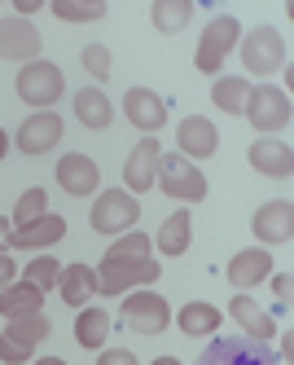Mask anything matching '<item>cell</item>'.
<instances>
[{
  "label": "cell",
  "mask_w": 294,
  "mask_h": 365,
  "mask_svg": "<svg viewBox=\"0 0 294 365\" xmlns=\"http://www.w3.org/2000/svg\"><path fill=\"white\" fill-rule=\"evenodd\" d=\"M149 251H154V242L145 233L127 229L101 259L97 295H127V291H137V286H154L163 269H158V259H149Z\"/></svg>",
  "instance_id": "6da1fadb"
},
{
  "label": "cell",
  "mask_w": 294,
  "mask_h": 365,
  "mask_svg": "<svg viewBox=\"0 0 294 365\" xmlns=\"http://www.w3.org/2000/svg\"><path fill=\"white\" fill-rule=\"evenodd\" d=\"M237 40H242V22H237L233 14H220V18H211L206 22V31L198 40V53H194V66L202 75H216L224 66V58L237 48Z\"/></svg>",
  "instance_id": "7a4b0ae2"
},
{
  "label": "cell",
  "mask_w": 294,
  "mask_h": 365,
  "mask_svg": "<svg viewBox=\"0 0 294 365\" xmlns=\"http://www.w3.org/2000/svg\"><path fill=\"white\" fill-rule=\"evenodd\" d=\"M158 190H163L167 198H180V202H202L206 198V176L189 163V159H180V154H158V180H154Z\"/></svg>",
  "instance_id": "3957f363"
},
{
  "label": "cell",
  "mask_w": 294,
  "mask_h": 365,
  "mask_svg": "<svg viewBox=\"0 0 294 365\" xmlns=\"http://www.w3.org/2000/svg\"><path fill=\"white\" fill-rule=\"evenodd\" d=\"M48 317L44 312H31V317H14L9 330H0V365H22L31 361V352L48 339Z\"/></svg>",
  "instance_id": "277c9868"
},
{
  "label": "cell",
  "mask_w": 294,
  "mask_h": 365,
  "mask_svg": "<svg viewBox=\"0 0 294 365\" xmlns=\"http://www.w3.org/2000/svg\"><path fill=\"white\" fill-rule=\"evenodd\" d=\"M88 220H93L97 233H127V229H137V220H141V202H137V194H127V190H101V198L93 202Z\"/></svg>",
  "instance_id": "5b68a950"
},
{
  "label": "cell",
  "mask_w": 294,
  "mask_h": 365,
  "mask_svg": "<svg viewBox=\"0 0 294 365\" xmlns=\"http://www.w3.org/2000/svg\"><path fill=\"white\" fill-rule=\"evenodd\" d=\"M62 93H66V80H62V71L53 66V62L36 58V62H26V66L18 71V97L26 101V106L44 110V106H53Z\"/></svg>",
  "instance_id": "8992f818"
},
{
  "label": "cell",
  "mask_w": 294,
  "mask_h": 365,
  "mask_svg": "<svg viewBox=\"0 0 294 365\" xmlns=\"http://www.w3.org/2000/svg\"><path fill=\"white\" fill-rule=\"evenodd\" d=\"M242 115H246V123L259 128L263 137H277L281 128H290V93H281L273 84H259V88H251Z\"/></svg>",
  "instance_id": "52a82bcc"
},
{
  "label": "cell",
  "mask_w": 294,
  "mask_h": 365,
  "mask_svg": "<svg viewBox=\"0 0 294 365\" xmlns=\"http://www.w3.org/2000/svg\"><path fill=\"white\" fill-rule=\"evenodd\" d=\"M285 58H290L285 53V36L277 27H255V31L242 36V66L251 75H273V71L285 66Z\"/></svg>",
  "instance_id": "ba28073f"
},
{
  "label": "cell",
  "mask_w": 294,
  "mask_h": 365,
  "mask_svg": "<svg viewBox=\"0 0 294 365\" xmlns=\"http://www.w3.org/2000/svg\"><path fill=\"white\" fill-rule=\"evenodd\" d=\"M198 365H281V361L259 339H216V344H206Z\"/></svg>",
  "instance_id": "9c48e42d"
},
{
  "label": "cell",
  "mask_w": 294,
  "mask_h": 365,
  "mask_svg": "<svg viewBox=\"0 0 294 365\" xmlns=\"http://www.w3.org/2000/svg\"><path fill=\"white\" fill-rule=\"evenodd\" d=\"M123 326L141 330V334H163L172 326V304L163 295H149V291H137V295H123Z\"/></svg>",
  "instance_id": "30bf717a"
},
{
  "label": "cell",
  "mask_w": 294,
  "mask_h": 365,
  "mask_svg": "<svg viewBox=\"0 0 294 365\" xmlns=\"http://www.w3.org/2000/svg\"><path fill=\"white\" fill-rule=\"evenodd\" d=\"M40 31L31 27V18H5L0 22V58L5 62H36V53H40Z\"/></svg>",
  "instance_id": "8fae6325"
},
{
  "label": "cell",
  "mask_w": 294,
  "mask_h": 365,
  "mask_svg": "<svg viewBox=\"0 0 294 365\" xmlns=\"http://www.w3.org/2000/svg\"><path fill=\"white\" fill-rule=\"evenodd\" d=\"M251 229H255V238H259L263 247L290 242V238H294V207H290V198L263 202L259 212H255V220H251Z\"/></svg>",
  "instance_id": "7c38bea8"
},
{
  "label": "cell",
  "mask_w": 294,
  "mask_h": 365,
  "mask_svg": "<svg viewBox=\"0 0 294 365\" xmlns=\"http://www.w3.org/2000/svg\"><path fill=\"white\" fill-rule=\"evenodd\" d=\"M176 145H180V159H211V154L220 150V133H216V123L202 119V115H189V119H180L176 128Z\"/></svg>",
  "instance_id": "4fadbf2b"
},
{
  "label": "cell",
  "mask_w": 294,
  "mask_h": 365,
  "mask_svg": "<svg viewBox=\"0 0 294 365\" xmlns=\"http://www.w3.org/2000/svg\"><path fill=\"white\" fill-rule=\"evenodd\" d=\"M62 141V115H53V110H36L31 119H22L18 128V150L22 154H48L53 145Z\"/></svg>",
  "instance_id": "5bb4252c"
},
{
  "label": "cell",
  "mask_w": 294,
  "mask_h": 365,
  "mask_svg": "<svg viewBox=\"0 0 294 365\" xmlns=\"http://www.w3.org/2000/svg\"><path fill=\"white\" fill-rule=\"evenodd\" d=\"M246 163L259 172V176H273V180H290L294 172V150L277 137H259L251 150H246Z\"/></svg>",
  "instance_id": "9a60e30c"
},
{
  "label": "cell",
  "mask_w": 294,
  "mask_h": 365,
  "mask_svg": "<svg viewBox=\"0 0 294 365\" xmlns=\"http://www.w3.org/2000/svg\"><path fill=\"white\" fill-rule=\"evenodd\" d=\"M158 154H163V145H158L154 137L137 141V150L127 154V163H123V190H154V180H158Z\"/></svg>",
  "instance_id": "2e32d148"
},
{
  "label": "cell",
  "mask_w": 294,
  "mask_h": 365,
  "mask_svg": "<svg viewBox=\"0 0 294 365\" xmlns=\"http://www.w3.org/2000/svg\"><path fill=\"white\" fill-rule=\"evenodd\" d=\"M123 115L132 119V128H141L145 137H154L158 128L167 123V106H163V97L149 93V88H127V97H123Z\"/></svg>",
  "instance_id": "e0dca14e"
},
{
  "label": "cell",
  "mask_w": 294,
  "mask_h": 365,
  "mask_svg": "<svg viewBox=\"0 0 294 365\" xmlns=\"http://www.w3.org/2000/svg\"><path fill=\"white\" fill-rule=\"evenodd\" d=\"M58 185L75 198H84V194H97L101 185V168L88 159V154H62L58 159Z\"/></svg>",
  "instance_id": "ac0fdd59"
},
{
  "label": "cell",
  "mask_w": 294,
  "mask_h": 365,
  "mask_svg": "<svg viewBox=\"0 0 294 365\" xmlns=\"http://www.w3.org/2000/svg\"><path fill=\"white\" fill-rule=\"evenodd\" d=\"M66 238V220L62 216H40V220H31V225H18L14 233H9V247L14 251H48L53 242H62Z\"/></svg>",
  "instance_id": "d6986e66"
},
{
  "label": "cell",
  "mask_w": 294,
  "mask_h": 365,
  "mask_svg": "<svg viewBox=\"0 0 294 365\" xmlns=\"http://www.w3.org/2000/svg\"><path fill=\"white\" fill-rule=\"evenodd\" d=\"M268 273H273V259H268V251H263V247L237 251V255L229 259V269H224L229 286H237V291H251V286H259Z\"/></svg>",
  "instance_id": "ffe728a7"
},
{
  "label": "cell",
  "mask_w": 294,
  "mask_h": 365,
  "mask_svg": "<svg viewBox=\"0 0 294 365\" xmlns=\"http://www.w3.org/2000/svg\"><path fill=\"white\" fill-rule=\"evenodd\" d=\"M229 312H233V322L242 326L251 339H259V344L277 334V322H273V317H268V312H263L251 295H233V299H229Z\"/></svg>",
  "instance_id": "44dd1931"
},
{
  "label": "cell",
  "mask_w": 294,
  "mask_h": 365,
  "mask_svg": "<svg viewBox=\"0 0 294 365\" xmlns=\"http://www.w3.org/2000/svg\"><path fill=\"white\" fill-rule=\"evenodd\" d=\"M58 291L70 308H88V299L97 295V273L88 264H66L58 273Z\"/></svg>",
  "instance_id": "7402d4cb"
},
{
  "label": "cell",
  "mask_w": 294,
  "mask_h": 365,
  "mask_svg": "<svg viewBox=\"0 0 294 365\" xmlns=\"http://www.w3.org/2000/svg\"><path fill=\"white\" fill-rule=\"evenodd\" d=\"M189 238H194V216L189 212H172L167 220H163V229H158V238H154V247L163 251V255H184L189 251Z\"/></svg>",
  "instance_id": "603a6c76"
},
{
  "label": "cell",
  "mask_w": 294,
  "mask_h": 365,
  "mask_svg": "<svg viewBox=\"0 0 294 365\" xmlns=\"http://www.w3.org/2000/svg\"><path fill=\"white\" fill-rule=\"evenodd\" d=\"M75 119L84 128H93V133H101V128H110L115 110H110V101H105L101 88H79L75 93Z\"/></svg>",
  "instance_id": "cb8c5ba5"
},
{
  "label": "cell",
  "mask_w": 294,
  "mask_h": 365,
  "mask_svg": "<svg viewBox=\"0 0 294 365\" xmlns=\"http://www.w3.org/2000/svg\"><path fill=\"white\" fill-rule=\"evenodd\" d=\"M40 304H44V295L36 291L31 282H14V286H5V291H0V317H5V322L31 317V312H40Z\"/></svg>",
  "instance_id": "d4e9b609"
},
{
  "label": "cell",
  "mask_w": 294,
  "mask_h": 365,
  "mask_svg": "<svg viewBox=\"0 0 294 365\" xmlns=\"http://www.w3.org/2000/svg\"><path fill=\"white\" fill-rule=\"evenodd\" d=\"M176 326H180V334L202 339V334H211V330H220V308L194 299V304H184V308L176 312Z\"/></svg>",
  "instance_id": "484cf974"
},
{
  "label": "cell",
  "mask_w": 294,
  "mask_h": 365,
  "mask_svg": "<svg viewBox=\"0 0 294 365\" xmlns=\"http://www.w3.org/2000/svg\"><path fill=\"white\" fill-rule=\"evenodd\" d=\"M105 334H110V317H105V308H93V304L79 308V317H75V339H79V348L101 352Z\"/></svg>",
  "instance_id": "4316f807"
},
{
  "label": "cell",
  "mask_w": 294,
  "mask_h": 365,
  "mask_svg": "<svg viewBox=\"0 0 294 365\" xmlns=\"http://www.w3.org/2000/svg\"><path fill=\"white\" fill-rule=\"evenodd\" d=\"M246 97H251V84H242L237 75H220V80L211 84V101H216L224 115H242L246 110Z\"/></svg>",
  "instance_id": "83f0119b"
},
{
  "label": "cell",
  "mask_w": 294,
  "mask_h": 365,
  "mask_svg": "<svg viewBox=\"0 0 294 365\" xmlns=\"http://www.w3.org/2000/svg\"><path fill=\"white\" fill-rule=\"evenodd\" d=\"M149 18H154V27L158 31H184L189 27V18H194V0H158V5L149 9Z\"/></svg>",
  "instance_id": "f1b7e54d"
},
{
  "label": "cell",
  "mask_w": 294,
  "mask_h": 365,
  "mask_svg": "<svg viewBox=\"0 0 294 365\" xmlns=\"http://www.w3.org/2000/svg\"><path fill=\"white\" fill-rule=\"evenodd\" d=\"M53 14L62 22H97L105 18V0H53Z\"/></svg>",
  "instance_id": "f546056e"
},
{
  "label": "cell",
  "mask_w": 294,
  "mask_h": 365,
  "mask_svg": "<svg viewBox=\"0 0 294 365\" xmlns=\"http://www.w3.org/2000/svg\"><path fill=\"white\" fill-rule=\"evenodd\" d=\"M58 273H62V264L53 255H40V259H31V264H26V277L22 282H31L40 295H48L53 286H58Z\"/></svg>",
  "instance_id": "4dcf8cb0"
},
{
  "label": "cell",
  "mask_w": 294,
  "mask_h": 365,
  "mask_svg": "<svg viewBox=\"0 0 294 365\" xmlns=\"http://www.w3.org/2000/svg\"><path fill=\"white\" fill-rule=\"evenodd\" d=\"M48 212V194L40 190V185H31L18 202H14V225H31V220H40Z\"/></svg>",
  "instance_id": "1f68e13d"
},
{
  "label": "cell",
  "mask_w": 294,
  "mask_h": 365,
  "mask_svg": "<svg viewBox=\"0 0 294 365\" xmlns=\"http://www.w3.org/2000/svg\"><path fill=\"white\" fill-rule=\"evenodd\" d=\"M79 62H84V71L93 75L97 84L110 80V48L105 44H84V53H79Z\"/></svg>",
  "instance_id": "d6a6232c"
},
{
  "label": "cell",
  "mask_w": 294,
  "mask_h": 365,
  "mask_svg": "<svg viewBox=\"0 0 294 365\" xmlns=\"http://www.w3.org/2000/svg\"><path fill=\"white\" fill-rule=\"evenodd\" d=\"M97 365H141L137 356H132L127 348H101V356H97Z\"/></svg>",
  "instance_id": "836d02e7"
},
{
  "label": "cell",
  "mask_w": 294,
  "mask_h": 365,
  "mask_svg": "<svg viewBox=\"0 0 294 365\" xmlns=\"http://www.w3.org/2000/svg\"><path fill=\"white\" fill-rule=\"evenodd\" d=\"M290 291H294V277H290V273H281V277L273 282V295H277V308H290Z\"/></svg>",
  "instance_id": "e575fe53"
},
{
  "label": "cell",
  "mask_w": 294,
  "mask_h": 365,
  "mask_svg": "<svg viewBox=\"0 0 294 365\" xmlns=\"http://www.w3.org/2000/svg\"><path fill=\"white\" fill-rule=\"evenodd\" d=\"M14 277H18V264L9 255H0V291H5V286H14Z\"/></svg>",
  "instance_id": "d590c367"
},
{
  "label": "cell",
  "mask_w": 294,
  "mask_h": 365,
  "mask_svg": "<svg viewBox=\"0 0 294 365\" xmlns=\"http://www.w3.org/2000/svg\"><path fill=\"white\" fill-rule=\"evenodd\" d=\"M9 225H14V220H0V255H5V247H9V233H14Z\"/></svg>",
  "instance_id": "8d00e7d4"
},
{
  "label": "cell",
  "mask_w": 294,
  "mask_h": 365,
  "mask_svg": "<svg viewBox=\"0 0 294 365\" xmlns=\"http://www.w3.org/2000/svg\"><path fill=\"white\" fill-rule=\"evenodd\" d=\"M40 5H36V0H14V14H36Z\"/></svg>",
  "instance_id": "74e56055"
},
{
  "label": "cell",
  "mask_w": 294,
  "mask_h": 365,
  "mask_svg": "<svg viewBox=\"0 0 294 365\" xmlns=\"http://www.w3.org/2000/svg\"><path fill=\"white\" fill-rule=\"evenodd\" d=\"M290 356H294V339H290V334H285V339H281V365H285V361H290Z\"/></svg>",
  "instance_id": "f35d334b"
},
{
  "label": "cell",
  "mask_w": 294,
  "mask_h": 365,
  "mask_svg": "<svg viewBox=\"0 0 294 365\" xmlns=\"http://www.w3.org/2000/svg\"><path fill=\"white\" fill-rule=\"evenodd\" d=\"M5 154H9V133L0 128V159H5Z\"/></svg>",
  "instance_id": "ab89813d"
},
{
  "label": "cell",
  "mask_w": 294,
  "mask_h": 365,
  "mask_svg": "<svg viewBox=\"0 0 294 365\" xmlns=\"http://www.w3.org/2000/svg\"><path fill=\"white\" fill-rule=\"evenodd\" d=\"M31 365H66L62 356H40V361H31Z\"/></svg>",
  "instance_id": "60d3db41"
},
{
  "label": "cell",
  "mask_w": 294,
  "mask_h": 365,
  "mask_svg": "<svg viewBox=\"0 0 294 365\" xmlns=\"http://www.w3.org/2000/svg\"><path fill=\"white\" fill-rule=\"evenodd\" d=\"M149 365H180L176 356H158V361H149Z\"/></svg>",
  "instance_id": "b9f144b4"
}]
</instances>
